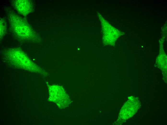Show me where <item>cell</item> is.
Here are the masks:
<instances>
[{
    "instance_id": "cell-1",
    "label": "cell",
    "mask_w": 167,
    "mask_h": 125,
    "mask_svg": "<svg viewBox=\"0 0 167 125\" xmlns=\"http://www.w3.org/2000/svg\"><path fill=\"white\" fill-rule=\"evenodd\" d=\"M6 11L10 30L14 38L22 42L37 43L38 36L27 21L10 8Z\"/></svg>"
},
{
    "instance_id": "cell-2",
    "label": "cell",
    "mask_w": 167,
    "mask_h": 125,
    "mask_svg": "<svg viewBox=\"0 0 167 125\" xmlns=\"http://www.w3.org/2000/svg\"><path fill=\"white\" fill-rule=\"evenodd\" d=\"M3 54L5 61L11 66L33 72L40 69L20 48L7 49Z\"/></svg>"
},
{
    "instance_id": "cell-3",
    "label": "cell",
    "mask_w": 167,
    "mask_h": 125,
    "mask_svg": "<svg viewBox=\"0 0 167 125\" xmlns=\"http://www.w3.org/2000/svg\"><path fill=\"white\" fill-rule=\"evenodd\" d=\"M11 5L19 14L26 16L32 12L34 5L28 0H14L11 1Z\"/></svg>"
},
{
    "instance_id": "cell-4",
    "label": "cell",
    "mask_w": 167,
    "mask_h": 125,
    "mask_svg": "<svg viewBox=\"0 0 167 125\" xmlns=\"http://www.w3.org/2000/svg\"><path fill=\"white\" fill-rule=\"evenodd\" d=\"M0 38L1 39L5 35L6 30V24L5 20L0 18Z\"/></svg>"
}]
</instances>
